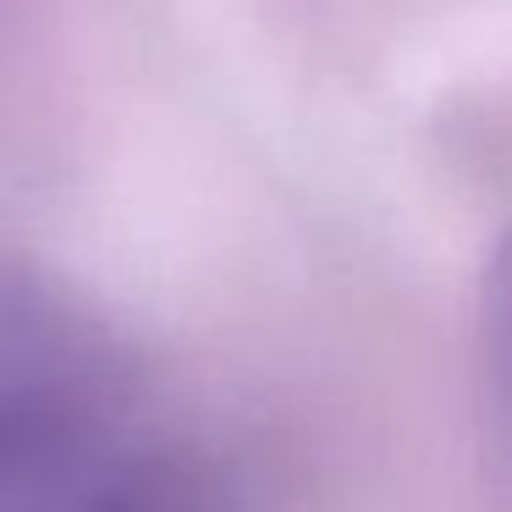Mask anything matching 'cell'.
<instances>
[{
	"label": "cell",
	"instance_id": "obj_1",
	"mask_svg": "<svg viewBox=\"0 0 512 512\" xmlns=\"http://www.w3.org/2000/svg\"><path fill=\"white\" fill-rule=\"evenodd\" d=\"M155 452L100 325L0 254V512H149Z\"/></svg>",
	"mask_w": 512,
	"mask_h": 512
},
{
	"label": "cell",
	"instance_id": "obj_2",
	"mask_svg": "<svg viewBox=\"0 0 512 512\" xmlns=\"http://www.w3.org/2000/svg\"><path fill=\"white\" fill-rule=\"evenodd\" d=\"M479 325H485V358L490 380H496L501 408L512 413V232L490 254L485 270V298H479Z\"/></svg>",
	"mask_w": 512,
	"mask_h": 512
}]
</instances>
